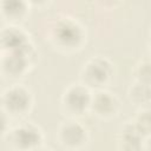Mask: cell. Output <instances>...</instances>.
Instances as JSON below:
<instances>
[{
	"mask_svg": "<svg viewBox=\"0 0 151 151\" xmlns=\"http://www.w3.org/2000/svg\"><path fill=\"white\" fill-rule=\"evenodd\" d=\"M52 35L58 46L64 48H74L81 44L84 39V31L77 21L65 18L55 24Z\"/></svg>",
	"mask_w": 151,
	"mask_h": 151,
	"instance_id": "1",
	"label": "cell"
},
{
	"mask_svg": "<svg viewBox=\"0 0 151 151\" xmlns=\"http://www.w3.org/2000/svg\"><path fill=\"white\" fill-rule=\"evenodd\" d=\"M112 67L107 59L96 57L90 59L83 68V78L86 85L93 87L103 86L111 77Z\"/></svg>",
	"mask_w": 151,
	"mask_h": 151,
	"instance_id": "2",
	"label": "cell"
},
{
	"mask_svg": "<svg viewBox=\"0 0 151 151\" xmlns=\"http://www.w3.org/2000/svg\"><path fill=\"white\" fill-rule=\"evenodd\" d=\"M92 96L86 85L76 84L66 88L63 96V105L70 113L81 114L91 107Z\"/></svg>",
	"mask_w": 151,
	"mask_h": 151,
	"instance_id": "3",
	"label": "cell"
},
{
	"mask_svg": "<svg viewBox=\"0 0 151 151\" xmlns=\"http://www.w3.org/2000/svg\"><path fill=\"white\" fill-rule=\"evenodd\" d=\"M31 104V93L22 86H13L4 93V105L13 114L25 113Z\"/></svg>",
	"mask_w": 151,
	"mask_h": 151,
	"instance_id": "4",
	"label": "cell"
},
{
	"mask_svg": "<svg viewBox=\"0 0 151 151\" xmlns=\"http://www.w3.org/2000/svg\"><path fill=\"white\" fill-rule=\"evenodd\" d=\"M59 139L65 146L78 147L86 143L87 131L78 122H66L59 129Z\"/></svg>",
	"mask_w": 151,
	"mask_h": 151,
	"instance_id": "5",
	"label": "cell"
},
{
	"mask_svg": "<svg viewBox=\"0 0 151 151\" xmlns=\"http://www.w3.org/2000/svg\"><path fill=\"white\" fill-rule=\"evenodd\" d=\"M32 46L28 44L25 47L15 51H9V54L4 59V70L11 76L21 74L28 66Z\"/></svg>",
	"mask_w": 151,
	"mask_h": 151,
	"instance_id": "6",
	"label": "cell"
},
{
	"mask_svg": "<svg viewBox=\"0 0 151 151\" xmlns=\"http://www.w3.org/2000/svg\"><path fill=\"white\" fill-rule=\"evenodd\" d=\"M13 142L20 149H33L40 145L42 142V134L37 126L25 124L14 130Z\"/></svg>",
	"mask_w": 151,
	"mask_h": 151,
	"instance_id": "7",
	"label": "cell"
},
{
	"mask_svg": "<svg viewBox=\"0 0 151 151\" xmlns=\"http://www.w3.org/2000/svg\"><path fill=\"white\" fill-rule=\"evenodd\" d=\"M91 109L100 117H111L117 113L119 101L114 94L107 91H98L94 96H92Z\"/></svg>",
	"mask_w": 151,
	"mask_h": 151,
	"instance_id": "8",
	"label": "cell"
},
{
	"mask_svg": "<svg viewBox=\"0 0 151 151\" xmlns=\"http://www.w3.org/2000/svg\"><path fill=\"white\" fill-rule=\"evenodd\" d=\"M143 138H144V136L142 134V132L137 129V126L132 122V123H127L123 126L120 134H119L118 143L120 144L122 149L139 150V149H142Z\"/></svg>",
	"mask_w": 151,
	"mask_h": 151,
	"instance_id": "9",
	"label": "cell"
},
{
	"mask_svg": "<svg viewBox=\"0 0 151 151\" xmlns=\"http://www.w3.org/2000/svg\"><path fill=\"white\" fill-rule=\"evenodd\" d=\"M26 34L17 27H6L2 31V45L9 51H15L28 45Z\"/></svg>",
	"mask_w": 151,
	"mask_h": 151,
	"instance_id": "10",
	"label": "cell"
},
{
	"mask_svg": "<svg viewBox=\"0 0 151 151\" xmlns=\"http://www.w3.org/2000/svg\"><path fill=\"white\" fill-rule=\"evenodd\" d=\"M129 98L132 103L140 106L151 104V85L142 81H136L129 88Z\"/></svg>",
	"mask_w": 151,
	"mask_h": 151,
	"instance_id": "11",
	"label": "cell"
},
{
	"mask_svg": "<svg viewBox=\"0 0 151 151\" xmlns=\"http://www.w3.org/2000/svg\"><path fill=\"white\" fill-rule=\"evenodd\" d=\"M28 0H2V12L11 19L24 17Z\"/></svg>",
	"mask_w": 151,
	"mask_h": 151,
	"instance_id": "12",
	"label": "cell"
},
{
	"mask_svg": "<svg viewBox=\"0 0 151 151\" xmlns=\"http://www.w3.org/2000/svg\"><path fill=\"white\" fill-rule=\"evenodd\" d=\"M133 123L144 137L151 134V104L144 106L137 113Z\"/></svg>",
	"mask_w": 151,
	"mask_h": 151,
	"instance_id": "13",
	"label": "cell"
},
{
	"mask_svg": "<svg viewBox=\"0 0 151 151\" xmlns=\"http://www.w3.org/2000/svg\"><path fill=\"white\" fill-rule=\"evenodd\" d=\"M134 74L137 81H142L151 85V59L143 60L139 64H137L134 68Z\"/></svg>",
	"mask_w": 151,
	"mask_h": 151,
	"instance_id": "14",
	"label": "cell"
},
{
	"mask_svg": "<svg viewBox=\"0 0 151 151\" xmlns=\"http://www.w3.org/2000/svg\"><path fill=\"white\" fill-rule=\"evenodd\" d=\"M98 2L106 7H112V6L114 7L116 5H118L120 2V0H98Z\"/></svg>",
	"mask_w": 151,
	"mask_h": 151,
	"instance_id": "15",
	"label": "cell"
},
{
	"mask_svg": "<svg viewBox=\"0 0 151 151\" xmlns=\"http://www.w3.org/2000/svg\"><path fill=\"white\" fill-rule=\"evenodd\" d=\"M28 1L32 2V4H34V5H42V4L47 2L48 0H28Z\"/></svg>",
	"mask_w": 151,
	"mask_h": 151,
	"instance_id": "16",
	"label": "cell"
},
{
	"mask_svg": "<svg viewBox=\"0 0 151 151\" xmlns=\"http://www.w3.org/2000/svg\"><path fill=\"white\" fill-rule=\"evenodd\" d=\"M150 54H151V46H150Z\"/></svg>",
	"mask_w": 151,
	"mask_h": 151,
	"instance_id": "17",
	"label": "cell"
}]
</instances>
